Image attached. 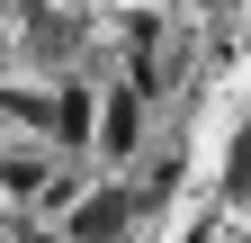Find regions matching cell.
Returning a JSON list of instances; mask_svg holds the SVG:
<instances>
[{"label": "cell", "mask_w": 251, "mask_h": 243, "mask_svg": "<svg viewBox=\"0 0 251 243\" xmlns=\"http://www.w3.org/2000/svg\"><path fill=\"white\" fill-rule=\"evenodd\" d=\"M126 225H135V198H126V189H90L72 207V225H63V243H117Z\"/></svg>", "instance_id": "1"}, {"label": "cell", "mask_w": 251, "mask_h": 243, "mask_svg": "<svg viewBox=\"0 0 251 243\" xmlns=\"http://www.w3.org/2000/svg\"><path fill=\"white\" fill-rule=\"evenodd\" d=\"M135 135H144V99H135V90H108V108H99V153H135Z\"/></svg>", "instance_id": "2"}, {"label": "cell", "mask_w": 251, "mask_h": 243, "mask_svg": "<svg viewBox=\"0 0 251 243\" xmlns=\"http://www.w3.org/2000/svg\"><path fill=\"white\" fill-rule=\"evenodd\" d=\"M45 126H54L63 144H90V90H63V99L45 108Z\"/></svg>", "instance_id": "3"}, {"label": "cell", "mask_w": 251, "mask_h": 243, "mask_svg": "<svg viewBox=\"0 0 251 243\" xmlns=\"http://www.w3.org/2000/svg\"><path fill=\"white\" fill-rule=\"evenodd\" d=\"M0 189H9V198H36L45 189V162L36 153H9V162H0Z\"/></svg>", "instance_id": "4"}, {"label": "cell", "mask_w": 251, "mask_h": 243, "mask_svg": "<svg viewBox=\"0 0 251 243\" xmlns=\"http://www.w3.org/2000/svg\"><path fill=\"white\" fill-rule=\"evenodd\" d=\"M18 243H63V234H45V225H18Z\"/></svg>", "instance_id": "5"}]
</instances>
